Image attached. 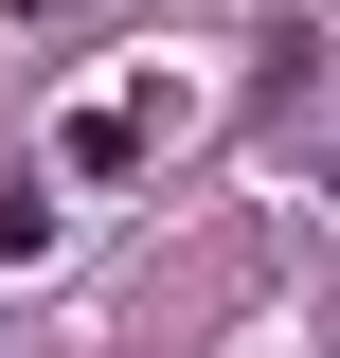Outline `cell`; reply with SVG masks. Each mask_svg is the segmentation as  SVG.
<instances>
[{
  "mask_svg": "<svg viewBox=\"0 0 340 358\" xmlns=\"http://www.w3.org/2000/svg\"><path fill=\"white\" fill-rule=\"evenodd\" d=\"M54 251V197H0V268H36Z\"/></svg>",
  "mask_w": 340,
  "mask_h": 358,
  "instance_id": "6da1fadb",
  "label": "cell"
}]
</instances>
